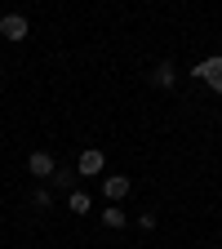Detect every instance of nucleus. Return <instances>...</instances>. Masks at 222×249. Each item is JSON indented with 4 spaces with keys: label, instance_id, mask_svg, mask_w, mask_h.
I'll return each mask as SVG.
<instances>
[{
    "label": "nucleus",
    "instance_id": "obj_9",
    "mask_svg": "<svg viewBox=\"0 0 222 249\" xmlns=\"http://www.w3.org/2000/svg\"><path fill=\"white\" fill-rule=\"evenodd\" d=\"M67 209H71V213H89V196L80 192V187H76V192H67Z\"/></svg>",
    "mask_w": 222,
    "mask_h": 249
},
{
    "label": "nucleus",
    "instance_id": "obj_5",
    "mask_svg": "<svg viewBox=\"0 0 222 249\" xmlns=\"http://www.w3.org/2000/svg\"><path fill=\"white\" fill-rule=\"evenodd\" d=\"M129 187H134V182L124 178V174H111V178H102V196H107L111 205H120L124 196H129Z\"/></svg>",
    "mask_w": 222,
    "mask_h": 249
},
{
    "label": "nucleus",
    "instance_id": "obj_4",
    "mask_svg": "<svg viewBox=\"0 0 222 249\" xmlns=\"http://www.w3.org/2000/svg\"><path fill=\"white\" fill-rule=\"evenodd\" d=\"M27 169H31V178H53L58 160H53L49 151H31V156H27Z\"/></svg>",
    "mask_w": 222,
    "mask_h": 249
},
{
    "label": "nucleus",
    "instance_id": "obj_6",
    "mask_svg": "<svg viewBox=\"0 0 222 249\" xmlns=\"http://www.w3.org/2000/svg\"><path fill=\"white\" fill-rule=\"evenodd\" d=\"M151 85H155V89H173V85H178V67H173L169 58L151 67Z\"/></svg>",
    "mask_w": 222,
    "mask_h": 249
},
{
    "label": "nucleus",
    "instance_id": "obj_10",
    "mask_svg": "<svg viewBox=\"0 0 222 249\" xmlns=\"http://www.w3.org/2000/svg\"><path fill=\"white\" fill-rule=\"evenodd\" d=\"M31 205L49 209V205H53V192H49V187H36V192H31Z\"/></svg>",
    "mask_w": 222,
    "mask_h": 249
},
{
    "label": "nucleus",
    "instance_id": "obj_11",
    "mask_svg": "<svg viewBox=\"0 0 222 249\" xmlns=\"http://www.w3.org/2000/svg\"><path fill=\"white\" fill-rule=\"evenodd\" d=\"M138 227H142V231H155V213H151V209L138 213Z\"/></svg>",
    "mask_w": 222,
    "mask_h": 249
},
{
    "label": "nucleus",
    "instance_id": "obj_3",
    "mask_svg": "<svg viewBox=\"0 0 222 249\" xmlns=\"http://www.w3.org/2000/svg\"><path fill=\"white\" fill-rule=\"evenodd\" d=\"M102 165H107V156H102L98 147H85L80 160H76V174H80V178H93V174H102Z\"/></svg>",
    "mask_w": 222,
    "mask_h": 249
},
{
    "label": "nucleus",
    "instance_id": "obj_8",
    "mask_svg": "<svg viewBox=\"0 0 222 249\" xmlns=\"http://www.w3.org/2000/svg\"><path fill=\"white\" fill-rule=\"evenodd\" d=\"M124 223H129V213H124L120 205H107V209H102V227H111V231H120Z\"/></svg>",
    "mask_w": 222,
    "mask_h": 249
},
{
    "label": "nucleus",
    "instance_id": "obj_7",
    "mask_svg": "<svg viewBox=\"0 0 222 249\" xmlns=\"http://www.w3.org/2000/svg\"><path fill=\"white\" fill-rule=\"evenodd\" d=\"M76 178H80V174H76V169H71V165H58V169H53V178H49V182H53V187H58V192H76Z\"/></svg>",
    "mask_w": 222,
    "mask_h": 249
},
{
    "label": "nucleus",
    "instance_id": "obj_1",
    "mask_svg": "<svg viewBox=\"0 0 222 249\" xmlns=\"http://www.w3.org/2000/svg\"><path fill=\"white\" fill-rule=\"evenodd\" d=\"M191 76H196V80H205L213 93H222V58H205V62H196Z\"/></svg>",
    "mask_w": 222,
    "mask_h": 249
},
{
    "label": "nucleus",
    "instance_id": "obj_2",
    "mask_svg": "<svg viewBox=\"0 0 222 249\" xmlns=\"http://www.w3.org/2000/svg\"><path fill=\"white\" fill-rule=\"evenodd\" d=\"M0 36H5V40H27L31 36V22L22 18V14H5V18H0Z\"/></svg>",
    "mask_w": 222,
    "mask_h": 249
}]
</instances>
